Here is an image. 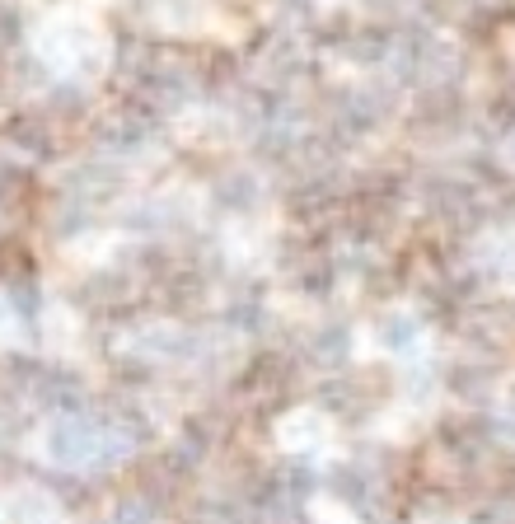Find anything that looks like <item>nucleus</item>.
Listing matches in <instances>:
<instances>
[{"label": "nucleus", "mask_w": 515, "mask_h": 524, "mask_svg": "<svg viewBox=\"0 0 515 524\" xmlns=\"http://www.w3.org/2000/svg\"><path fill=\"white\" fill-rule=\"evenodd\" d=\"M99 445H103V431L85 412H61L43 435L47 459L61 468H80V464H90V459H99Z\"/></svg>", "instance_id": "obj_1"}, {"label": "nucleus", "mask_w": 515, "mask_h": 524, "mask_svg": "<svg viewBox=\"0 0 515 524\" xmlns=\"http://www.w3.org/2000/svg\"><path fill=\"white\" fill-rule=\"evenodd\" d=\"M375 347L389 356H412L422 347V323L408 309H384L375 319Z\"/></svg>", "instance_id": "obj_2"}, {"label": "nucleus", "mask_w": 515, "mask_h": 524, "mask_svg": "<svg viewBox=\"0 0 515 524\" xmlns=\"http://www.w3.org/2000/svg\"><path fill=\"white\" fill-rule=\"evenodd\" d=\"M5 300H10V314H19V319H38V309H43V290H38V281L19 277L5 290Z\"/></svg>", "instance_id": "obj_3"}, {"label": "nucleus", "mask_w": 515, "mask_h": 524, "mask_svg": "<svg viewBox=\"0 0 515 524\" xmlns=\"http://www.w3.org/2000/svg\"><path fill=\"white\" fill-rule=\"evenodd\" d=\"M323 431H328V426H323V417H319V412H300L296 422H286V426H281V440H286V445H296V450H300V445H309V440H314V445H319V440H323Z\"/></svg>", "instance_id": "obj_4"}, {"label": "nucleus", "mask_w": 515, "mask_h": 524, "mask_svg": "<svg viewBox=\"0 0 515 524\" xmlns=\"http://www.w3.org/2000/svg\"><path fill=\"white\" fill-rule=\"evenodd\" d=\"M10 141H14V145H24L29 155H47V132L38 127L33 117H19L14 127H10Z\"/></svg>", "instance_id": "obj_5"}, {"label": "nucleus", "mask_w": 515, "mask_h": 524, "mask_svg": "<svg viewBox=\"0 0 515 524\" xmlns=\"http://www.w3.org/2000/svg\"><path fill=\"white\" fill-rule=\"evenodd\" d=\"M150 520H155V506L141 492L136 496H122L117 511H113V524H150Z\"/></svg>", "instance_id": "obj_6"}, {"label": "nucleus", "mask_w": 515, "mask_h": 524, "mask_svg": "<svg viewBox=\"0 0 515 524\" xmlns=\"http://www.w3.org/2000/svg\"><path fill=\"white\" fill-rule=\"evenodd\" d=\"M347 347H352V338H347V328H323V332H319V342H314L319 361H342Z\"/></svg>", "instance_id": "obj_7"}, {"label": "nucleus", "mask_w": 515, "mask_h": 524, "mask_svg": "<svg viewBox=\"0 0 515 524\" xmlns=\"http://www.w3.org/2000/svg\"><path fill=\"white\" fill-rule=\"evenodd\" d=\"M258 193H253V178L249 174H235V178H225V187H220V202L225 206H249Z\"/></svg>", "instance_id": "obj_8"}, {"label": "nucleus", "mask_w": 515, "mask_h": 524, "mask_svg": "<svg viewBox=\"0 0 515 524\" xmlns=\"http://www.w3.org/2000/svg\"><path fill=\"white\" fill-rule=\"evenodd\" d=\"M19 29H24V24H19V10L10 5V0H0V47H10L19 38Z\"/></svg>", "instance_id": "obj_9"}, {"label": "nucleus", "mask_w": 515, "mask_h": 524, "mask_svg": "<svg viewBox=\"0 0 515 524\" xmlns=\"http://www.w3.org/2000/svg\"><path fill=\"white\" fill-rule=\"evenodd\" d=\"M5 328H10V300L0 296V332H5Z\"/></svg>", "instance_id": "obj_10"}, {"label": "nucleus", "mask_w": 515, "mask_h": 524, "mask_svg": "<svg viewBox=\"0 0 515 524\" xmlns=\"http://www.w3.org/2000/svg\"><path fill=\"white\" fill-rule=\"evenodd\" d=\"M511 159H515V136H511Z\"/></svg>", "instance_id": "obj_11"}]
</instances>
